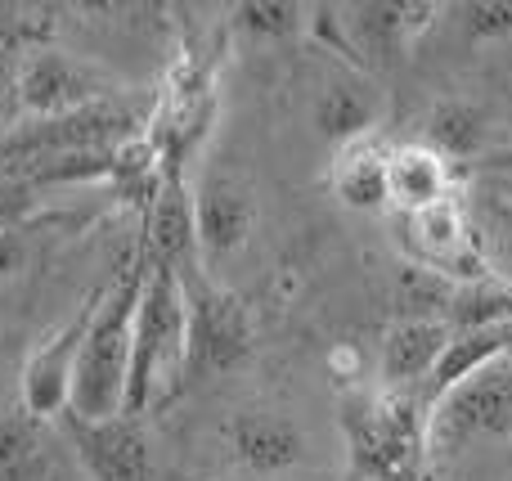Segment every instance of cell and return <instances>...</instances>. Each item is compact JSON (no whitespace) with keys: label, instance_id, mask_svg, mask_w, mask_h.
<instances>
[{"label":"cell","instance_id":"cell-1","mask_svg":"<svg viewBox=\"0 0 512 481\" xmlns=\"http://www.w3.org/2000/svg\"><path fill=\"white\" fill-rule=\"evenodd\" d=\"M153 252L144 234L131 243L122 266L104 284L95 306L90 333L81 342L77 374H72L68 414L77 419H117L126 410V383H131V329H135V306H140L144 279H149Z\"/></svg>","mask_w":512,"mask_h":481},{"label":"cell","instance_id":"cell-2","mask_svg":"<svg viewBox=\"0 0 512 481\" xmlns=\"http://www.w3.org/2000/svg\"><path fill=\"white\" fill-rule=\"evenodd\" d=\"M189 356V320H185V288L180 266L153 261L144 279L140 306L131 329V383H126V410L131 419H144L149 410L171 405L189 387L185 378Z\"/></svg>","mask_w":512,"mask_h":481},{"label":"cell","instance_id":"cell-3","mask_svg":"<svg viewBox=\"0 0 512 481\" xmlns=\"http://www.w3.org/2000/svg\"><path fill=\"white\" fill-rule=\"evenodd\" d=\"M342 437L351 477L360 481H423L427 473V405L396 392H351L342 401Z\"/></svg>","mask_w":512,"mask_h":481},{"label":"cell","instance_id":"cell-4","mask_svg":"<svg viewBox=\"0 0 512 481\" xmlns=\"http://www.w3.org/2000/svg\"><path fill=\"white\" fill-rule=\"evenodd\" d=\"M180 288H185V320H189L185 378L189 383H207V378L239 369L256 347V324L248 302L216 284L198 261L180 266Z\"/></svg>","mask_w":512,"mask_h":481},{"label":"cell","instance_id":"cell-5","mask_svg":"<svg viewBox=\"0 0 512 481\" xmlns=\"http://www.w3.org/2000/svg\"><path fill=\"white\" fill-rule=\"evenodd\" d=\"M504 437H512V356L481 365L441 401L427 405V446L441 455Z\"/></svg>","mask_w":512,"mask_h":481},{"label":"cell","instance_id":"cell-6","mask_svg":"<svg viewBox=\"0 0 512 481\" xmlns=\"http://www.w3.org/2000/svg\"><path fill=\"white\" fill-rule=\"evenodd\" d=\"M396 225L414 266L432 270V275L450 279V284H472V279L490 275L486 252H481V230L472 225L459 194H450L436 207H423L414 216H396Z\"/></svg>","mask_w":512,"mask_h":481},{"label":"cell","instance_id":"cell-7","mask_svg":"<svg viewBox=\"0 0 512 481\" xmlns=\"http://www.w3.org/2000/svg\"><path fill=\"white\" fill-rule=\"evenodd\" d=\"M337 27L346 32L342 54H360V68H396L418 36L436 23L441 5L436 0H369V5H346L337 9Z\"/></svg>","mask_w":512,"mask_h":481},{"label":"cell","instance_id":"cell-8","mask_svg":"<svg viewBox=\"0 0 512 481\" xmlns=\"http://www.w3.org/2000/svg\"><path fill=\"white\" fill-rule=\"evenodd\" d=\"M113 95L117 90L95 68L77 63L72 54L54 50V45L27 50L14 72V104L32 117H68Z\"/></svg>","mask_w":512,"mask_h":481},{"label":"cell","instance_id":"cell-9","mask_svg":"<svg viewBox=\"0 0 512 481\" xmlns=\"http://www.w3.org/2000/svg\"><path fill=\"white\" fill-rule=\"evenodd\" d=\"M99 293H104V284L72 311V320L63 324L59 333H50V338L27 356L23 383H18V401H23L18 410L32 414L36 423H50V419H59V414H68L72 374H77V356H81V342H86V333H90V320H95Z\"/></svg>","mask_w":512,"mask_h":481},{"label":"cell","instance_id":"cell-10","mask_svg":"<svg viewBox=\"0 0 512 481\" xmlns=\"http://www.w3.org/2000/svg\"><path fill=\"white\" fill-rule=\"evenodd\" d=\"M256 225V198L248 180L230 171H207L194 189V239H198V266L212 270L230 261L234 252L248 248Z\"/></svg>","mask_w":512,"mask_h":481},{"label":"cell","instance_id":"cell-11","mask_svg":"<svg viewBox=\"0 0 512 481\" xmlns=\"http://www.w3.org/2000/svg\"><path fill=\"white\" fill-rule=\"evenodd\" d=\"M72 446L95 481H153V446L144 419L117 414V419H77L63 414Z\"/></svg>","mask_w":512,"mask_h":481},{"label":"cell","instance_id":"cell-12","mask_svg":"<svg viewBox=\"0 0 512 481\" xmlns=\"http://www.w3.org/2000/svg\"><path fill=\"white\" fill-rule=\"evenodd\" d=\"M225 446H230L234 464L256 477L292 473L310 455L301 423L283 410H234L225 423Z\"/></svg>","mask_w":512,"mask_h":481},{"label":"cell","instance_id":"cell-13","mask_svg":"<svg viewBox=\"0 0 512 481\" xmlns=\"http://www.w3.org/2000/svg\"><path fill=\"white\" fill-rule=\"evenodd\" d=\"M382 117H387V95L382 86L360 68H342L319 86L315 95V131L328 144H355L378 135Z\"/></svg>","mask_w":512,"mask_h":481},{"label":"cell","instance_id":"cell-14","mask_svg":"<svg viewBox=\"0 0 512 481\" xmlns=\"http://www.w3.org/2000/svg\"><path fill=\"white\" fill-rule=\"evenodd\" d=\"M445 347H450V324L445 320H400L387 324L382 333V392H396V396H414V387L432 383L436 365H441Z\"/></svg>","mask_w":512,"mask_h":481},{"label":"cell","instance_id":"cell-15","mask_svg":"<svg viewBox=\"0 0 512 481\" xmlns=\"http://www.w3.org/2000/svg\"><path fill=\"white\" fill-rule=\"evenodd\" d=\"M459 176L454 162H445L436 149H427L423 140L391 144L387 153V207L396 216H414L423 207L445 203L450 194H459Z\"/></svg>","mask_w":512,"mask_h":481},{"label":"cell","instance_id":"cell-16","mask_svg":"<svg viewBox=\"0 0 512 481\" xmlns=\"http://www.w3.org/2000/svg\"><path fill=\"white\" fill-rule=\"evenodd\" d=\"M387 153L391 144H382L378 135L342 144L333 153L328 185L351 212H387Z\"/></svg>","mask_w":512,"mask_h":481},{"label":"cell","instance_id":"cell-17","mask_svg":"<svg viewBox=\"0 0 512 481\" xmlns=\"http://www.w3.org/2000/svg\"><path fill=\"white\" fill-rule=\"evenodd\" d=\"M423 144L445 162H477L486 153V113L472 99H441L427 113Z\"/></svg>","mask_w":512,"mask_h":481},{"label":"cell","instance_id":"cell-18","mask_svg":"<svg viewBox=\"0 0 512 481\" xmlns=\"http://www.w3.org/2000/svg\"><path fill=\"white\" fill-rule=\"evenodd\" d=\"M50 468L45 423L32 414H5L0 419V481H41Z\"/></svg>","mask_w":512,"mask_h":481},{"label":"cell","instance_id":"cell-19","mask_svg":"<svg viewBox=\"0 0 512 481\" xmlns=\"http://www.w3.org/2000/svg\"><path fill=\"white\" fill-rule=\"evenodd\" d=\"M512 320V279L486 275V279H472V284H459L450 297V333L463 329H486V324H504Z\"/></svg>","mask_w":512,"mask_h":481},{"label":"cell","instance_id":"cell-20","mask_svg":"<svg viewBox=\"0 0 512 481\" xmlns=\"http://www.w3.org/2000/svg\"><path fill=\"white\" fill-rule=\"evenodd\" d=\"M310 9L292 5V0H248L234 5V32H243L248 41H292L310 27Z\"/></svg>","mask_w":512,"mask_h":481},{"label":"cell","instance_id":"cell-21","mask_svg":"<svg viewBox=\"0 0 512 481\" xmlns=\"http://www.w3.org/2000/svg\"><path fill=\"white\" fill-rule=\"evenodd\" d=\"M459 23L468 32V41H508L512 36V0H468L459 5Z\"/></svg>","mask_w":512,"mask_h":481},{"label":"cell","instance_id":"cell-22","mask_svg":"<svg viewBox=\"0 0 512 481\" xmlns=\"http://www.w3.org/2000/svg\"><path fill=\"white\" fill-rule=\"evenodd\" d=\"M36 189L27 180H0V230H32Z\"/></svg>","mask_w":512,"mask_h":481},{"label":"cell","instance_id":"cell-23","mask_svg":"<svg viewBox=\"0 0 512 481\" xmlns=\"http://www.w3.org/2000/svg\"><path fill=\"white\" fill-rule=\"evenodd\" d=\"M27 266V230H0V284Z\"/></svg>","mask_w":512,"mask_h":481},{"label":"cell","instance_id":"cell-24","mask_svg":"<svg viewBox=\"0 0 512 481\" xmlns=\"http://www.w3.org/2000/svg\"><path fill=\"white\" fill-rule=\"evenodd\" d=\"M477 171H495V176H508L512 180V144H504V149H486L477 162H472Z\"/></svg>","mask_w":512,"mask_h":481},{"label":"cell","instance_id":"cell-25","mask_svg":"<svg viewBox=\"0 0 512 481\" xmlns=\"http://www.w3.org/2000/svg\"><path fill=\"white\" fill-rule=\"evenodd\" d=\"M346 481H360V477H346Z\"/></svg>","mask_w":512,"mask_h":481}]
</instances>
